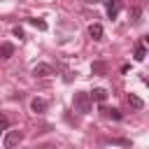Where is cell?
<instances>
[{
  "mask_svg": "<svg viewBox=\"0 0 149 149\" xmlns=\"http://www.w3.org/2000/svg\"><path fill=\"white\" fill-rule=\"evenodd\" d=\"M72 105H74V109H77V112H81V114H88V112H91V105H93V100H91V95H88V93H84V91H77V93H74V98H72Z\"/></svg>",
  "mask_w": 149,
  "mask_h": 149,
  "instance_id": "cell-1",
  "label": "cell"
},
{
  "mask_svg": "<svg viewBox=\"0 0 149 149\" xmlns=\"http://www.w3.org/2000/svg\"><path fill=\"white\" fill-rule=\"evenodd\" d=\"M23 142V133L21 130H7V135H5V147L7 149H12V147H16V144H21Z\"/></svg>",
  "mask_w": 149,
  "mask_h": 149,
  "instance_id": "cell-2",
  "label": "cell"
},
{
  "mask_svg": "<svg viewBox=\"0 0 149 149\" xmlns=\"http://www.w3.org/2000/svg\"><path fill=\"white\" fill-rule=\"evenodd\" d=\"M121 7H123L121 0H105V9H107V16L109 19H116L119 12H121Z\"/></svg>",
  "mask_w": 149,
  "mask_h": 149,
  "instance_id": "cell-3",
  "label": "cell"
},
{
  "mask_svg": "<svg viewBox=\"0 0 149 149\" xmlns=\"http://www.w3.org/2000/svg\"><path fill=\"white\" fill-rule=\"evenodd\" d=\"M33 74H35V77H51V74H56V72H54V68H51L49 63H37V65L33 68Z\"/></svg>",
  "mask_w": 149,
  "mask_h": 149,
  "instance_id": "cell-4",
  "label": "cell"
},
{
  "mask_svg": "<svg viewBox=\"0 0 149 149\" xmlns=\"http://www.w3.org/2000/svg\"><path fill=\"white\" fill-rule=\"evenodd\" d=\"M47 107H49V102H47L44 98H33V100H30V109H33L35 114H42V112H47Z\"/></svg>",
  "mask_w": 149,
  "mask_h": 149,
  "instance_id": "cell-5",
  "label": "cell"
},
{
  "mask_svg": "<svg viewBox=\"0 0 149 149\" xmlns=\"http://www.w3.org/2000/svg\"><path fill=\"white\" fill-rule=\"evenodd\" d=\"M126 100H128V105H130L133 109H142V107H144V100H142L140 95H135V93H128Z\"/></svg>",
  "mask_w": 149,
  "mask_h": 149,
  "instance_id": "cell-6",
  "label": "cell"
},
{
  "mask_svg": "<svg viewBox=\"0 0 149 149\" xmlns=\"http://www.w3.org/2000/svg\"><path fill=\"white\" fill-rule=\"evenodd\" d=\"M88 35H91V40H102V26L100 23H91L88 26Z\"/></svg>",
  "mask_w": 149,
  "mask_h": 149,
  "instance_id": "cell-7",
  "label": "cell"
},
{
  "mask_svg": "<svg viewBox=\"0 0 149 149\" xmlns=\"http://www.w3.org/2000/svg\"><path fill=\"white\" fill-rule=\"evenodd\" d=\"M144 56H147V47H144V40H142V42H137V47H135V54H133V58H135L137 63H142V61H144Z\"/></svg>",
  "mask_w": 149,
  "mask_h": 149,
  "instance_id": "cell-8",
  "label": "cell"
},
{
  "mask_svg": "<svg viewBox=\"0 0 149 149\" xmlns=\"http://www.w3.org/2000/svg\"><path fill=\"white\" fill-rule=\"evenodd\" d=\"M12 54H14V44H9V42H2V44H0V58H2V61H7Z\"/></svg>",
  "mask_w": 149,
  "mask_h": 149,
  "instance_id": "cell-9",
  "label": "cell"
},
{
  "mask_svg": "<svg viewBox=\"0 0 149 149\" xmlns=\"http://www.w3.org/2000/svg\"><path fill=\"white\" fill-rule=\"evenodd\" d=\"M88 95H91V100H95V102H102V100H105V98H107V91H105V88H100V86H98V88H93V91H91V93H88Z\"/></svg>",
  "mask_w": 149,
  "mask_h": 149,
  "instance_id": "cell-10",
  "label": "cell"
},
{
  "mask_svg": "<svg viewBox=\"0 0 149 149\" xmlns=\"http://www.w3.org/2000/svg\"><path fill=\"white\" fill-rule=\"evenodd\" d=\"M105 144H119V147H130V140H123V137H107Z\"/></svg>",
  "mask_w": 149,
  "mask_h": 149,
  "instance_id": "cell-11",
  "label": "cell"
},
{
  "mask_svg": "<svg viewBox=\"0 0 149 149\" xmlns=\"http://www.w3.org/2000/svg\"><path fill=\"white\" fill-rule=\"evenodd\" d=\"M102 112H105L109 119H114V121H121V119H123V114H121L116 107H112V109H102Z\"/></svg>",
  "mask_w": 149,
  "mask_h": 149,
  "instance_id": "cell-12",
  "label": "cell"
},
{
  "mask_svg": "<svg viewBox=\"0 0 149 149\" xmlns=\"http://www.w3.org/2000/svg\"><path fill=\"white\" fill-rule=\"evenodd\" d=\"M140 16H142V9H140V7H133V9H130V21H133V23H140Z\"/></svg>",
  "mask_w": 149,
  "mask_h": 149,
  "instance_id": "cell-13",
  "label": "cell"
},
{
  "mask_svg": "<svg viewBox=\"0 0 149 149\" xmlns=\"http://www.w3.org/2000/svg\"><path fill=\"white\" fill-rule=\"evenodd\" d=\"M91 70H93V74H102V72L107 70V65H105V63H93Z\"/></svg>",
  "mask_w": 149,
  "mask_h": 149,
  "instance_id": "cell-14",
  "label": "cell"
},
{
  "mask_svg": "<svg viewBox=\"0 0 149 149\" xmlns=\"http://www.w3.org/2000/svg\"><path fill=\"white\" fill-rule=\"evenodd\" d=\"M30 26H35L37 30H47V23L42 19H30Z\"/></svg>",
  "mask_w": 149,
  "mask_h": 149,
  "instance_id": "cell-15",
  "label": "cell"
},
{
  "mask_svg": "<svg viewBox=\"0 0 149 149\" xmlns=\"http://www.w3.org/2000/svg\"><path fill=\"white\" fill-rule=\"evenodd\" d=\"M7 128H9V119H7L5 114H0V133H5Z\"/></svg>",
  "mask_w": 149,
  "mask_h": 149,
  "instance_id": "cell-16",
  "label": "cell"
},
{
  "mask_svg": "<svg viewBox=\"0 0 149 149\" xmlns=\"http://www.w3.org/2000/svg\"><path fill=\"white\" fill-rule=\"evenodd\" d=\"M14 35L21 40V37H23V28H19V26H16V28H14Z\"/></svg>",
  "mask_w": 149,
  "mask_h": 149,
  "instance_id": "cell-17",
  "label": "cell"
}]
</instances>
